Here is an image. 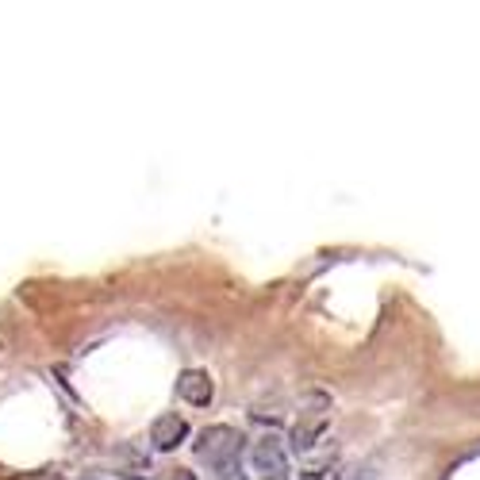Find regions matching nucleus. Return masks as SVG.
Returning a JSON list of instances; mask_svg holds the SVG:
<instances>
[{"label": "nucleus", "instance_id": "obj_1", "mask_svg": "<svg viewBox=\"0 0 480 480\" xmlns=\"http://www.w3.org/2000/svg\"><path fill=\"white\" fill-rule=\"evenodd\" d=\"M243 431H235L227 423H215V426H204L193 442V454L200 465H208L215 476H231L238 469V457H243Z\"/></svg>", "mask_w": 480, "mask_h": 480}, {"label": "nucleus", "instance_id": "obj_2", "mask_svg": "<svg viewBox=\"0 0 480 480\" xmlns=\"http://www.w3.org/2000/svg\"><path fill=\"white\" fill-rule=\"evenodd\" d=\"M331 396L327 392H307V396L300 400V419L293 423V435H288V442H293L296 454H312L315 445L327 438L331 431Z\"/></svg>", "mask_w": 480, "mask_h": 480}, {"label": "nucleus", "instance_id": "obj_3", "mask_svg": "<svg viewBox=\"0 0 480 480\" xmlns=\"http://www.w3.org/2000/svg\"><path fill=\"white\" fill-rule=\"evenodd\" d=\"M185 438H188V423L177 411H162V415L150 423V442L158 454H174Z\"/></svg>", "mask_w": 480, "mask_h": 480}, {"label": "nucleus", "instance_id": "obj_4", "mask_svg": "<svg viewBox=\"0 0 480 480\" xmlns=\"http://www.w3.org/2000/svg\"><path fill=\"white\" fill-rule=\"evenodd\" d=\"M250 465H254V473H262V476H269V473H288V450H285V442L277 435L258 438V442H254V450H250Z\"/></svg>", "mask_w": 480, "mask_h": 480}, {"label": "nucleus", "instance_id": "obj_5", "mask_svg": "<svg viewBox=\"0 0 480 480\" xmlns=\"http://www.w3.org/2000/svg\"><path fill=\"white\" fill-rule=\"evenodd\" d=\"M177 396L188 404V407H208L215 400V381L208 369H185L177 376Z\"/></svg>", "mask_w": 480, "mask_h": 480}, {"label": "nucleus", "instance_id": "obj_6", "mask_svg": "<svg viewBox=\"0 0 480 480\" xmlns=\"http://www.w3.org/2000/svg\"><path fill=\"white\" fill-rule=\"evenodd\" d=\"M342 480H381V473H376L373 465H357L350 473H342Z\"/></svg>", "mask_w": 480, "mask_h": 480}, {"label": "nucleus", "instance_id": "obj_7", "mask_svg": "<svg viewBox=\"0 0 480 480\" xmlns=\"http://www.w3.org/2000/svg\"><path fill=\"white\" fill-rule=\"evenodd\" d=\"M331 465H335V457H323V461H315V465H307V469H304V476H307V480H319V476L327 473Z\"/></svg>", "mask_w": 480, "mask_h": 480}, {"label": "nucleus", "instance_id": "obj_8", "mask_svg": "<svg viewBox=\"0 0 480 480\" xmlns=\"http://www.w3.org/2000/svg\"><path fill=\"white\" fill-rule=\"evenodd\" d=\"M5 480H62L58 473H15V476H5Z\"/></svg>", "mask_w": 480, "mask_h": 480}, {"label": "nucleus", "instance_id": "obj_9", "mask_svg": "<svg viewBox=\"0 0 480 480\" xmlns=\"http://www.w3.org/2000/svg\"><path fill=\"white\" fill-rule=\"evenodd\" d=\"M262 480H288V473H269V476H262Z\"/></svg>", "mask_w": 480, "mask_h": 480}]
</instances>
